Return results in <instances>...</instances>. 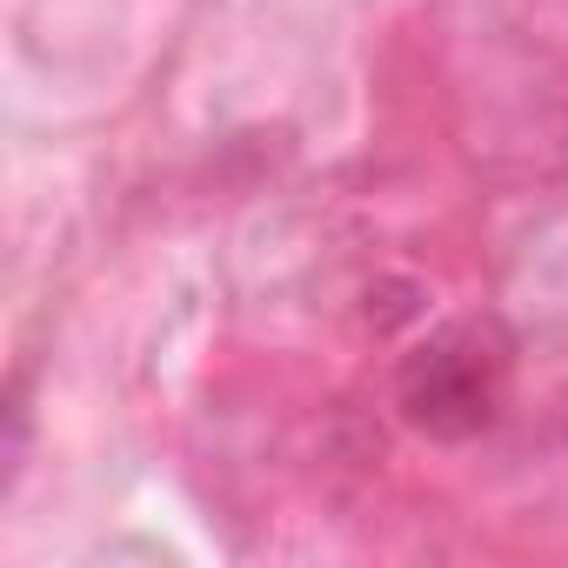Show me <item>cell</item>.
<instances>
[{
	"mask_svg": "<svg viewBox=\"0 0 568 568\" xmlns=\"http://www.w3.org/2000/svg\"><path fill=\"white\" fill-rule=\"evenodd\" d=\"M515 388V335L495 315L428 328L395 368V408L428 442H475L501 422Z\"/></svg>",
	"mask_w": 568,
	"mask_h": 568,
	"instance_id": "1",
	"label": "cell"
}]
</instances>
